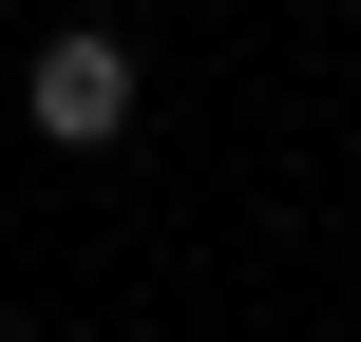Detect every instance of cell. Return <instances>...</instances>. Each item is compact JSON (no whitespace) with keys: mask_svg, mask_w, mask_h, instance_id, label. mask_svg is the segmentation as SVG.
Returning a JSON list of instances; mask_svg holds the SVG:
<instances>
[{"mask_svg":"<svg viewBox=\"0 0 361 342\" xmlns=\"http://www.w3.org/2000/svg\"><path fill=\"white\" fill-rule=\"evenodd\" d=\"M133 95H152V76H133V38H114V19H57V38L19 57V133H38V152H114V133H133Z\"/></svg>","mask_w":361,"mask_h":342,"instance_id":"cell-1","label":"cell"}]
</instances>
